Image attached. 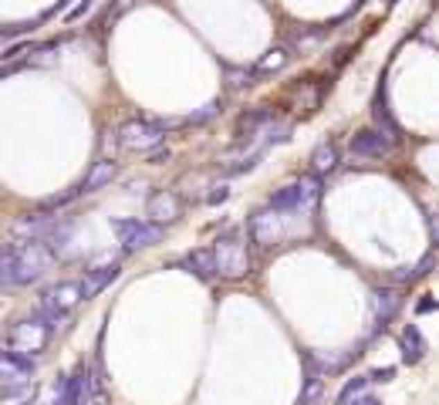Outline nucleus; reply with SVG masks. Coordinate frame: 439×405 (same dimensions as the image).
Instances as JSON below:
<instances>
[{
	"label": "nucleus",
	"instance_id": "7",
	"mask_svg": "<svg viewBox=\"0 0 439 405\" xmlns=\"http://www.w3.org/2000/svg\"><path fill=\"white\" fill-rule=\"evenodd\" d=\"M216 270H220V277L227 280H236L243 277V274H250V257H247V247L236 240V236H223V240H216Z\"/></svg>",
	"mask_w": 439,
	"mask_h": 405
},
{
	"label": "nucleus",
	"instance_id": "15",
	"mask_svg": "<svg viewBox=\"0 0 439 405\" xmlns=\"http://www.w3.org/2000/svg\"><path fill=\"white\" fill-rule=\"evenodd\" d=\"M115 176H119V166H115V159H98V162L88 169V176L78 182V189H81V193H95V189L108 186Z\"/></svg>",
	"mask_w": 439,
	"mask_h": 405
},
{
	"label": "nucleus",
	"instance_id": "1",
	"mask_svg": "<svg viewBox=\"0 0 439 405\" xmlns=\"http://www.w3.org/2000/svg\"><path fill=\"white\" fill-rule=\"evenodd\" d=\"M51 264V250L37 240H10L3 247V257H0V284L3 287H24V284H34L48 270Z\"/></svg>",
	"mask_w": 439,
	"mask_h": 405
},
{
	"label": "nucleus",
	"instance_id": "26",
	"mask_svg": "<svg viewBox=\"0 0 439 405\" xmlns=\"http://www.w3.org/2000/svg\"><path fill=\"white\" fill-rule=\"evenodd\" d=\"M227 200H230V186H223V182H220V186H213V193L207 196L209 206H220V203H227Z\"/></svg>",
	"mask_w": 439,
	"mask_h": 405
},
{
	"label": "nucleus",
	"instance_id": "12",
	"mask_svg": "<svg viewBox=\"0 0 439 405\" xmlns=\"http://www.w3.org/2000/svg\"><path fill=\"white\" fill-rule=\"evenodd\" d=\"M399 307H402V294H399V287H379V291L372 294V314H375L379 328H386L388 321L399 314Z\"/></svg>",
	"mask_w": 439,
	"mask_h": 405
},
{
	"label": "nucleus",
	"instance_id": "14",
	"mask_svg": "<svg viewBox=\"0 0 439 405\" xmlns=\"http://www.w3.org/2000/svg\"><path fill=\"white\" fill-rule=\"evenodd\" d=\"M182 267L189 270V274H196L200 280H213L220 270H216V250H189L182 257Z\"/></svg>",
	"mask_w": 439,
	"mask_h": 405
},
{
	"label": "nucleus",
	"instance_id": "35",
	"mask_svg": "<svg viewBox=\"0 0 439 405\" xmlns=\"http://www.w3.org/2000/svg\"><path fill=\"white\" fill-rule=\"evenodd\" d=\"M388 3H392V7H395V3H399V0H388Z\"/></svg>",
	"mask_w": 439,
	"mask_h": 405
},
{
	"label": "nucleus",
	"instance_id": "9",
	"mask_svg": "<svg viewBox=\"0 0 439 405\" xmlns=\"http://www.w3.org/2000/svg\"><path fill=\"white\" fill-rule=\"evenodd\" d=\"M277 209L274 206H267V209H257L254 216H250V223H247V233H250V240L257 243V247H270L274 240H277Z\"/></svg>",
	"mask_w": 439,
	"mask_h": 405
},
{
	"label": "nucleus",
	"instance_id": "21",
	"mask_svg": "<svg viewBox=\"0 0 439 405\" xmlns=\"http://www.w3.org/2000/svg\"><path fill=\"white\" fill-rule=\"evenodd\" d=\"M318 395H321V372H318V368H311L308 381H304V392H301V399H298V405H311Z\"/></svg>",
	"mask_w": 439,
	"mask_h": 405
},
{
	"label": "nucleus",
	"instance_id": "11",
	"mask_svg": "<svg viewBox=\"0 0 439 405\" xmlns=\"http://www.w3.org/2000/svg\"><path fill=\"white\" fill-rule=\"evenodd\" d=\"M146 213L153 216L155 223H173V220H180V196L173 189H159V193L149 196Z\"/></svg>",
	"mask_w": 439,
	"mask_h": 405
},
{
	"label": "nucleus",
	"instance_id": "29",
	"mask_svg": "<svg viewBox=\"0 0 439 405\" xmlns=\"http://www.w3.org/2000/svg\"><path fill=\"white\" fill-rule=\"evenodd\" d=\"M395 379V368H375L372 372V381H392Z\"/></svg>",
	"mask_w": 439,
	"mask_h": 405
},
{
	"label": "nucleus",
	"instance_id": "30",
	"mask_svg": "<svg viewBox=\"0 0 439 405\" xmlns=\"http://www.w3.org/2000/svg\"><path fill=\"white\" fill-rule=\"evenodd\" d=\"M129 7H132V0H119V3H115V10H108V21H115V17H122V14H126Z\"/></svg>",
	"mask_w": 439,
	"mask_h": 405
},
{
	"label": "nucleus",
	"instance_id": "31",
	"mask_svg": "<svg viewBox=\"0 0 439 405\" xmlns=\"http://www.w3.org/2000/svg\"><path fill=\"white\" fill-rule=\"evenodd\" d=\"M436 307H439L436 301H419V304H415V311H419V314H426V311H436Z\"/></svg>",
	"mask_w": 439,
	"mask_h": 405
},
{
	"label": "nucleus",
	"instance_id": "19",
	"mask_svg": "<svg viewBox=\"0 0 439 405\" xmlns=\"http://www.w3.org/2000/svg\"><path fill=\"white\" fill-rule=\"evenodd\" d=\"M270 122V112L267 108H254V112H243L240 122H236V135H257L260 126Z\"/></svg>",
	"mask_w": 439,
	"mask_h": 405
},
{
	"label": "nucleus",
	"instance_id": "8",
	"mask_svg": "<svg viewBox=\"0 0 439 405\" xmlns=\"http://www.w3.org/2000/svg\"><path fill=\"white\" fill-rule=\"evenodd\" d=\"M348 149L359 159H382V155H388V152L395 149V135L386 132V128H362V132L352 135Z\"/></svg>",
	"mask_w": 439,
	"mask_h": 405
},
{
	"label": "nucleus",
	"instance_id": "16",
	"mask_svg": "<svg viewBox=\"0 0 439 405\" xmlns=\"http://www.w3.org/2000/svg\"><path fill=\"white\" fill-rule=\"evenodd\" d=\"M399 348H402V361L406 365H419L426 358V338H422V331L415 328V325H406L402 338H399Z\"/></svg>",
	"mask_w": 439,
	"mask_h": 405
},
{
	"label": "nucleus",
	"instance_id": "2",
	"mask_svg": "<svg viewBox=\"0 0 439 405\" xmlns=\"http://www.w3.org/2000/svg\"><path fill=\"white\" fill-rule=\"evenodd\" d=\"M112 230H115V236H119L126 253L146 250V247H153L166 236L162 223H155V220L153 223H146V220H112Z\"/></svg>",
	"mask_w": 439,
	"mask_h": 405
},
{
	"label": "nucleus",
	"instance_id": "18",
	"mask_svg": "<svg viewBox=\"0 0 439 405\" xmlns=\"http://www.w3.org/2000/svg\"><path fill=\"white\" fill-rule=\"evenodd\" d=\"M287 61H291V51L287 48H267L264 58L257 61V75H270V71H281Z\"/></svg>",
	"mask_w": 439,
	"mask_h": 405
},
{
	"label": "nucleus",
	"instance_id": "4",
	"mask_svg": "<svg viewBox=\"0 0 439 405\" xmlns=\"http://www.w3.org/2000/svg\"><path fill=\"white\" fill-rule=\"evenodd\" d=\"M318 193H321V179H318V173H311V176H301L298 182L277 189V193L270 196V206H274L277 213H294V209H301V206H311V203L318 200Z\"/></svg>",
	"mask_w": 439,
	"mask_h": 405
},
{
	"label": "nucleus",
	"instance_id": "28",
	"mask_svg": "<svg viewBox=\"0 0 439 405\" xmlns=\"http://www.w3.org/2000/svg\"><path fill=\"white\" fill-rule=\"evenodd\" d=\"M146 159H149L153 166H159V162H166V159H169V149H153V152H146Z\"/></svg>",
	"mask_w": 439,
	"mask_h": 405
},
{
	"label": "nucleus",
	"instance_id": "17",
	"mask_svg": "<svg viewBox=\"0 0 439 405\" xmlns=\"http://www.w3.org/2000/svg\"><path fill=\"white\" fill-rule=\"evenodd\" d=\"M311 166H314V173L321 176V173H332L338 166V146L335 142H321L318 149H314V155H311Z\"/></svg>",
	"mask_w": 439,
	"mask_h": 405
},
{
	"label": "nucleus",
	"instance_id": "25",
	"mask_svg": "<svg viewBox=\"0 0 439 405\" xmlns=\"http://www.w3.org/2000/svg\"><path fill=\"white\" fill-rule=\"evenodd\" d=\"M92 10H95V0H81V3H75V7L64 14V21H71V24H75V21H81V17H88Z\"/></svg>",
	"mask_w": 439,
	"mask_h": 405
},
{
	"label": "nucleus",
	"instance_id": "34",
	"mask_svg": "<svg viewBox=\"0 0 439 405\" xmlns=\"http://www.w3.org/2000/svg\"><path fill=\"white\" fill-rule=\"evenodd\" d=\"M433 230H436V233H439V220H433Z\"/></svg>",
	"mask_w": 439,
	"mask_h": 405
},
{
	"label": "nucleus",
	"instance_id": "24",
	"mask_svg": "<svg viewBox=\"0 0 439 405\" xmlns=\"http://www.w3.org/2000/svg\"><path fill=\"white\" fill-rule=\"evenodd\" d=\"M44 17H37V21H24V24H10L3 27V41H14V37H21V34H27V31H34V27L41 24Z\"/></svg>",
	"mask_w": 439,
	"mask_h": 405
},
{
	"label": "nucleus",
	"instance_id": "22",
	"mask_svg": "<svg viewBox=\"0 0 439 405\" xmlns=\"http://www.w3.org/2000/svg\"><path fill=\"white\" fill-rule=\"evenodd\" d=\"M254 75H257V68H254V71H250V68H227L230 88H247V85H254Z\"/></svg>",
	"mask_w": 439,
	"mask_h": 405
},
{
	"label": "nucleus",
	"instance_id": "20",
	"mask_svg": "<svg viewBox=\"0 0 439 405\" xmlns=\"http://www.w3.org/2000/svg\"><path fill=\"white\" fill-rule=\"evenodd\" d=\"M368 381H372V375H355V379H348L345 385H341V392H338L335 402L338 405H348L352 399H359V395H362V388L368 385Z\"/></svg>",
	"mask_w": 439,
	"mask_h": 405
},
{
	"label": "nucleus",
	"instance_id": "33",
	"mask_svg": "<svg viewBox=\"0 0 439 405\" xmlns=\"http://www.w3.org/2000/svg\"><path fill=\"white\" fill-rule=\"evenodd\" d=\"M21 405H34V388H31V395H27V399H24Z\"/></svg>",
	"mask_w": 439,
	"mask_h": 405
},
{
	"label": "nucleus",
	"instance_id": "13",
	"mask_svg": "<svg viewBox=\"0 0 439 405\" xmlns=\"http://www.w3.org/2000/svg\"><path fill=\"white\" fill-rule=\"evenodd\" d=\"M119 274H122V267H119V264H105V267H98V270H88L85 280H81L85 301H88V298H98L108 284H115V280H119Z\"/></svg>",
	"mask_w": 439,
	"mask_h": 405
},
{
	"label": "nucleus",
	"instance_id": "6",
	"mask_svg": "<svg viewBox=\"0 0 439 405\" xmlns=\"http://www.w3.org/2000/svg\"><path fill=\"white\" fill-rule=\"evenodd\" d=\"M0 375H3V395L14 399L27 381H31V375H34V358L17 352V348L3 352V358H0Z\"/></svg>",
	"mask_w": 439,
	"mask_h": 405
},
{
	"label": "nucleus",
	"instance_id": "32",
	"mask_svg": "<svg viewBox=\"0 0 439 405\" xmlns=\"http://www.w3.org/2000/svg\"><path fill=\"white\" fill-rule=\"evenodd\" d=\"M352 405H382V402H379L375 395H359V399H355Z\"/></svg>",
	"mask_w": 439,
	"mask_h": 405
},
{
	"label": "nucleus",
	"instance_id": "5",
	"mask_svg": "<svg viewBox=\"0 0 439 405\" xmlns=\"http://www.w3.org/2000/svg\"><path fill=\"white\" fill-rule=\"evenodd\" d=\"M51 325H44L37 314L31 318V321H17L14 328H10V334H7V341H10V348H17V352H44L48 348V341H51Z\"/></svg>",
	"mask_w": 439,
	"mask_h": 405
},
{
	"label": "nucleus",
	"instance_id": "3",
	"mask_svg": "<svg viewBox=\"0 0 439 405\" xmlns=\"http://www.w3.org/2000/svg\"><path fill=\"white\" fill-rule=\"evenodd\" d=\"M162 132L155 119H129L119 126V146L126 152H153L162 142Z\"/></svg>",
	"mask_w": 439,
	"mask_h": 405
},
{
	"label": "nucleus",
	"instance_id": "23",
	"mask_svg": "<svg viewBox=\"0 0 439 405\" xmlns=\"http://www.w3.org/2000/svg\"><path fill=\"white\" fill-rule=\"evenodd\" d=\"M220 108H223V101H209L203 112H196V115H189V119H182V122H186V126H203V122H209Z\"/></svg>",
	"mask_w": 439,
	"mask_h": 405
},
{
	"label": "nucleus",
	"instance_id": "27",
	"mask_svg": "<svg viewBox=\"0 0 439 405\" xmlns=\"http://www.w3.org/2000/svg\"><path fill=\"white\" fill-rule=\"evenodd\" d=\"M291 139V126H270V132H267V142H287Z\"/></svg>",
	"mask_w": 439,
	"mask_h": 405
},
{
	"label": "nucleus",
	"instance_id": "10",
	"mask_svg": "<svg viewBox=\"0 0 439 405\" xmlns=\"http://www.w3.org/2000/svg\"><path fill=\"white\" fill-rule=\"evenodd\" d=\"M58 223V216H44V213H27V216H17L14 220V236L17 240H37V243H44L48 240V233L54 230Z\"/></svg>",
	"mask_w": 439,
	"mask_h": 405
}]
</instances>
